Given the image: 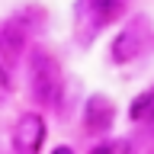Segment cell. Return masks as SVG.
Returning a JSON list of instances; mask_svg holds the SVG:
<instances>
[{"instance_id": "obj_8", "label": "cell", "mask_w": 154, "mask_h": 154, "mask_svg": "<svg viewBox=\"0 0 154 154\" xmlns=\"http://www.w3.org/2000/svg\"><path fill=\"white\" fill-rule=\"evenodd\" d=\"M13 96V67L7 58H0V103Z\"/></svg>"}, {"instance_id": "obj_10", "label": "cell", "mask_w": 154, "mask_h": 154, "mask_svg": "<svg viewBox=\"0 0 154 154\" xmlns=\"http://www.w3.org/2000/svg\"><path fill=\"white\" fill-rule=\"evenodd\" d=\"M51 154H74V151H71L67 144H61V148H55V151H51Z\"/></svg>"}, {"instance_id": "obj_1", "label": "cell", "mask_w": 154, "mask_h": 154, "mask_svg": "<svg viewBox=\"0 0 154 154\" xmlns=\"http://www.w3.org/2000/svg\"><path fill=\"white\" fill-rule=\"evenodd\" d=\"M61 87H64L61 64L48 55L45 48H32L29 51V90L35 96V103H45V106L58 103Z\"/></svg>"}, {"instance_id": "obj_7", "label": "cell", "mask_w": 154, "mask_h": 154, "mask_svg": "<svg viewBox=\"0 0 154 154\" xmlns=\"http://www.w3.org/2000/svg\"><path fill=\"white\" fill-rule=\"evenodd\" d=\"M132 119H148V122H154V90H148V93H141L135 100Z\"/></svg>"}, {"instance_id": "obj_9", "label": "cell", "mask_w": 154, "mask_h": 154, "mask_svg": "<svg viewBox=\"0 0 154 154\" xmlns=\"http://www.w3.org/2000/svg\"><path fill=\"white\" fill-rule=\"evenodd\" d=\"M90 154H116L112 144H96V148H90Z\"/></svg>"}, {"instance_id": "obj_4", "label": "cell", "mask_w": 154, "mask_h": 154, "mask_svg": "<svg viewBox=\"0 0 154 154\" xmlns=\"http://www.w3.org/2000/svg\"><path fill=\"white\" fill-rule=\"evenodd\" d=\"M144 51V38H141V19H135L132 26H125L119 32V38L112 42V61L116 64H128Z\"/></svg>"}, {"instance_id": "obj_6", "label": "cell", "mask_w": 154, "mask_h": 154, "mask_svg": "<svg viewBox=\"0 0 154 154\" xmlns=\"http://www.w3.org/2000/svg\"><path fill=\"white\" fill-rule=\"evenodd\" d=\"M23 48H26V26L16 23V19L3 23L0 26V58H7L10 64H13Z\"/></svg>"}, {"instance_id": "obj_2", "label": "cell", "mask_w": 154, "mask_h": 154, "mask_svg": "<svg viewBox=\"0 0 154 154\" xmlns=\"http://www.w3.org/2000/svg\"><path fill=\"white\" fill-rule=\"evenodd\" d=\"M125 0H77V26H80V38L90 42L96 32H103L119 13H122Z\"/></svg>"}, {"instance_id": "obj_5", "label": "cell", "mask_w": 154, "mask_h": 154, "mask_svg": "<svg viewBox=\"0 0 154 154\" xmlns=\"http://www.w3.org/2000/svg\"><path fill=\"white\" fill-rule=\"evenodd\" d=\"M116 122V106L109 96H90L84 106V125L87 132H109Z\"/></svg>"}, {"instance_id": "obj_3", "label": "cell", "mask_w": 154, "mask_h": 154, "mask_svg": "<svg viewBox=\"0 0 154 154\" xmlns=\"http://www.w3.org/2000/svg\"><path fill=\"white\" fill-rule=\"evenodd\" d=\"M45 119L38 112H23L13 125V148L16 154H38L42 151V144H45Z\"/></svg>"}]
</instances>
